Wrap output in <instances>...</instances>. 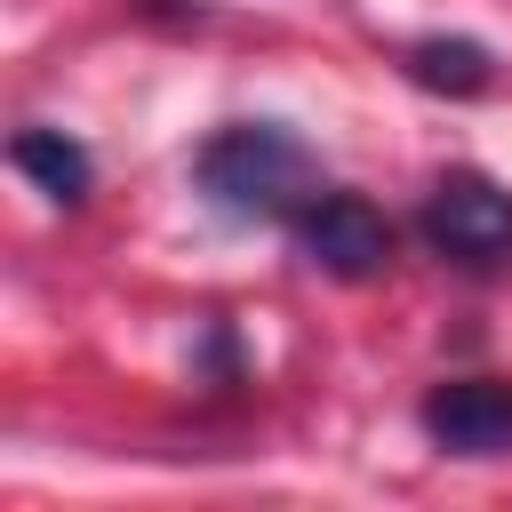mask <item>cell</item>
Masks as SVG:
<instances>
[{
	"label": "cell",
	"instance_id": "1",
	"mask_svg": "<svg viewBox=\"0 0 512 512\" xmlns=\"http://www.w3.org/2000/svg\"><path fill=\"white\" fill-rule=\"evenodd\" d=\"M192 176H200V192H208L224 216H248V224H280V216L296 224V216L320 200V168H312V152H304L288 128H272V120L216 128V136L200 144Z\"/></svg>",
	"mask_w": 512,
	"mask_h": 512
},
{
	"label": "cell",
	"instance_id": "2",
	"mask_svg": "<svg viewBox=\"0 0 512 512\" xmlns=\"http://www.w3.org/2000/svg\"><path fill=\"white\" fill-rule=\"evenodd\" d=\"M424 240L440 256H456V264H496L512 248V192L488 184V176H472V168L440 176L424 192Z\"/></svg>",
	"mask_w": 512,
	"mask_h": 512
},
{
	"label": "cell",
	"instance_id": "3",
	"mask_svg": "<svg viewBox=\"0 0 512 512\" xmlns=\"http://www.w3.org/2000/svg\"><path fill=\"white\" fill-rule=\"evenodd\" d=\"M296 240H304V256H312L320 272H336V280H376V272L392 264V224H384L360 192H320V200L296 216Z\"/></svg>",
	"mask_w": 512,
	"mask_h": 512
},
{
	"label": "cell",
	"instance_id": "4",
	"mask_svg": "<svg viewBox=\"0 0 512 512\" xmlns=\"http://www.w3.org/2000/svg\"><path fill=\"white\" fill-rule=\"evenodd\" d=\"M424 432L448 456H512V376H456L424 400Z\"/></svg>",
	"mask_w": 512,
	"mask_h": 512
},
{
	"label": "cell",
	"instance_id": "5",
	"mask_svg": "<svg viewBox=\"0 0 512 512\" xmlns=\"http://www.w3.org/2000/svg\"><path fill=\"white\" fill-rule=\"evenodd\" d=\"M8 160H16L48 200H80V192H88V152H80L64 128H16Z\"/></svg>",
	"mask_w": 512,
	"mask_h": 512
},
{
	"label": "cell",
	"instance_id": "6",
	"mask_svg": "<svg viewBox=\"0 0 512 512\" xmlns=\"http://www.w3.org/2000/svg\"><path fill=\"white\" fill-rule=\"evenodd\" d=\"M408 72L424 88L472 96V88H488V48H472V40H424V48H408Z\"/></svg>",
	"mask_w": 512,
	"mask_h": 512
}]
</instances>
